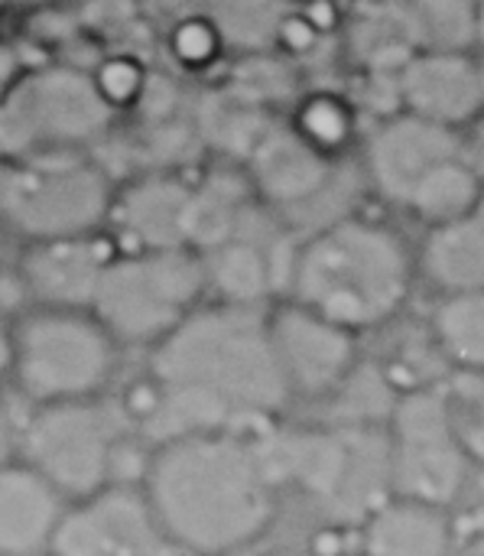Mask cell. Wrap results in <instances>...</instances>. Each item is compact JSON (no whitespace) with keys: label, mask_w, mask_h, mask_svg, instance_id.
<instances>
[{"label":"cell","mask_w":484,"mask_h":556,"mask_svg":"<svg viewBox=\"0 0 484 556\" xmlns=\"http://www.w3.org/2000/svg\"><path fill=\"white\" fill-rule=\"evenodd\" d=\"M462 134L410 111L391 114L368 140L365 166L371 186L391 202L407 208L410 192L443 163L462 156Z\"/></svg>","instance_id":"7c38bea8"},{"label":"cell","mask_w":484,"mask_h":556,"mask_svg":"<svg viewBox=\"0 0 484 556\" xmlns=\"http://www.w3.org/2000/svg\"><path fill=\"white\" fill-rule=\"evenodd\" d=\"M114 251L98 235L33 241L20 264V287L36 306L91 309L94 290Z\"/></svg>","instance_id":"5bb4252c"},{"label":"cell","mask_w":484,"mask_h":556,"mask_svg":"<svg viewBox=\"0 0 484 556\" xmlns=\"http://www.w3.org/2000/svg\"><path fill=\"white\" fill-rule=\"evenodd\" d=\"M114 104L75 65H42L13 78L0 98V153L10 160L72 153L107 134Z\"/></svg>","instance_id":"8992f818"},{"label":"cell","mask_w":484,"mask_h":556,"mask_svg":"<svg viewBox=\"0 0 484 556\" xmlns=\"http://www.w3.org/2000/svg\"><path fill=\"white\" fill-rule=\"evenodd\" d=\"M111 199L107 173L72 153L16 160L0 173V218L29 241L94 235Z\"/></svg>","instance_id":"52a82bcc"},{"label":"cell","mask_w":484,"mask_h":556,"mask_svg":"<svg viewBox=\"0 0 484 556\" xmlns=\"http://www.w3.org/2000/svg\"><path fill=\"white\" fill-rule=\"evenodd\" d=\"M479 85H482V98H484V59H479Z\"/></svg>","instance_id":"8d00e7d4"},{"label":"cell","mask_w":484,"mask_h":556,"mask_svg":"<svg viewBox=\"0 0 484 556\" xmlns=\"http://www.w3.org/2000/svg\"><path fill=\"white\" fill-rule=\"evenodd\" d=\"M244 160L251 189L273 208L313 205L332 186V156L303 140L293 124H270Z\"/></svg>","instance_id":"9a60e30c"},{"label":"cell","mask_w":484,"mask_h":556,"mask_svg":"<svg viewBox=\"0 0 484 556\" xmlns=\"http://www.w3.org/2000/svg\"><path fill=\"white\" fill-rule=\"evenodd\" d=\"M479 417L484 420V378H482V391H479Z\"/></svg>","instance_id":"d590c367"},{"label":"cell","mask_w":484,"mask_h":556,"mask_svg":"<svg viewBox=\"0 0 484 556\" xmlns=\"http://www.w3.org/2000/svg\"><path fill=\"white\" fill-rule=\"evenodd\" d=\"M150 424L166 433L231 430L234 420L273 417L290 391L257 306H195L166 339L153 345Z\"/></svg>","instance_id":"6da1fadb"},{"label":"cell","mask_w":484,"mask_h":556,"mask_svg":"<svg viewBox=\"0 0 484 556\" xmlns=\"http://www.w3.org/2000/svg\"><path fill=\"white\" fill-rule=\"evenodd\" d=\"M186 182L173 176H147L111 199L107 222L130 244V251L153 248H189L186 244Z\"/></svg>","instance_id":"e0dca14e"},{"label":"cell","mask_w":484,"mask_h":556,"mask_svg":"<svg viewBox=\"0 0 484 556\" xmlns=\"http://www.w3.org/2000/svg\"><path fill=\"white\" fill-rule=\"evenodd\" d=\"M482 179L469 166L466 153L436 166L407 199V212H413L426 225H443L456 222L475 212L479 195H482Z\"/></svg>","instance_id":"d4e9b609"},{"label":"cell","mask_w":484,"mask_h":556,"mask_svg":"<svg viewBox=\"0 0 484 556\" xmlns=\"http://www.w3.org/2000/svg\"><path fill=\"white\" fill-rule=\"evenodd\" d=\"M160 547L163 534L143 492L111 482L65 505L49 556H156Z\"/></svg>","instance_id":"8fae6325"},{"label":"cell","mask_w":484,"mask_h":556,"mask_svg":"<svg viewBox=\"0 0 484 556\" xmlns=\"http://www.w3.org/2000/svg\"><path fill=\"white\" fill-rule=\"evenodd\" d=\"M413 287V257L400 235L368 218L322 225L290 261L293 303L322 319L368 332L391 323Z\"/></svg>","instance_id":"3957f363"},{"label":"cell","mask_w":484,"mask_h":556,"mask_svg":"<svg viewBox=\"0 0 484 556\" xmlns=\"http://www.w3.org/2000/svg\"><path fill=\"white\" fill-rule=\"evenodd\" d=\"M117 371V339L91 309L36 306L10 326V378L33 407L98 401Z\"/></svg>","instance_id":"277c9868"},{"label":"cell","mask_w":484,"mask_h":556,"mask_svg":"<svg viewBox=\"0 0 484 556\" xmlns=\"http://www.w3.org/2000/svg\"><path fill=\"white\" fill-rule=\"evenodd\" d=\"M267 336L290 397L335 394L358 368L355 332L293 300L267 313Z\"/></svg>","instance_id":"30bf717a"},{"label":"cell","mask_w":484,"mask_h":556,"mask_svg":"<svg viewBox=\"0 0 484 556\" xmlns=\"http://www.w3.org/2000/svg\"><path fill=\"white\" fill-rule=\"evenodd\" d=\"M387 466L394 495L440 508L459 498L469 476V450L440 391L417 388L394 401Z\"/></svg>","instance_id":"9c48e42d"},{"label":"cell","mask_w":484,"mask_h":556,"mask_svg":"<svg viewBox=\"0 0 484 556\" xmlns=\"http://www.w3.org/2000/svg\"><path fill=\"white\" fill-rule=\"evenodd\" d=\"M205 267L192 248L114 254L101 274L91 313L117 345H156L202 300Z\"/></svg>","instance_id":"5b68a950"},{"label":"cell","mask_w":484,"mask_h":556,"mask_svg":"<svg viewBox=\"0 0 484 556\" xmlns=\"http://www.w3.org/2000/svg\"><path fill=\"white\" fill-rule=\"evenodd\" d=\"M251 182L234 173H212L205 182L189 189L186 205V244L192 251H208L241 231L247 215Z\"/></svg>","instance_id":"7402d4cb"},{"label":"cell","mask_w":484,"mask_h":556,"mask_svg":"<svg viewBox=\"0 0 484 556\" xmlns=\"http://www.w3.org/2000/svg\"><path fill=\"white\" fill-rule=\"evenodd\" d=\"M10 375V326L0 316V381Z\"/></svg>","instance_id":"d6a6232c"},{"label":"cell","mask_w":484,"mask_h":556,"mask_svg":"<svg viewBox=\"0 0 484 556\" xmlns=\"http://www.w3.org/2000/svg\"><path fill=\"white\" fill-rule=\"evenodd\" d=\"M293 130L309 140L319 153L335 156L348 147L355 134V111L342 94L332 91H313L296 104Z\"/></svg>","instance_id":"83f0119b"},{"label":"cell","mask_w":484,"mask_h":556,"mask_svg":"<svg viewBox=\"0 0 484 556\" xmlns=\"http://www.w3.org/2000/svg\"><path fill=\"white\" fill-rule=\"evenodd\" d=\"M160 534L195 556L251 547L273 521V482L257 446L234 430L163 437L143 469Z\"/></svg>","instance_id":"7a4b0ae2"},{"label":"cell","mask_w":484,"mask_h":556,"mask_svg":"<svg viewBox=\"0 0 484 556\" xmlns=\"http://www.w3.org/2000/svg\"><path fill=\"white\" fill-rule=\"evenodd\" d=\"M221 36L215 29L212 20H186L179 23V29L173 33V52L186 62V65H205L218 55Z\"/></svg>","instance_id":"f1b7e54d"},{"label":"cell","mask_w":484,"mask_h":556,"mask_svg":"<svg viewBox=\"0 0 484 556\" xmlns=\"http://www.w3.org/2000/svg\"><path fill=\"white\" fill-rule=\"evenodd\" d=\"M475 46L484 49V0H479L475 7Z\"/></svg>","instance_id":"836d02e7"},{"label":"cell","mask_w":484,"mask_h":556,"mask_svg":"<svg viewBox=\"0 0 484 556\" xmlns=\"http://www.w3.org/2000/svg\"><path fill=\"white\" fill-rule=\"evenodd\" d=\"M404 111L443 127H469L484 108L479 59L456 49H420L397 72Z\"/></svg>","instance_id":"4fadbf2b"},{"label":"cell","mask_w":484,"mask_h":556,"mask_svg":"<svg viewBox=\"0 0 484 556\" xmlns=\"http://www.w3.org/2000/svg\"><path fill=\"white\" fill-rule=\"evenodd\" d=\"M433 339L456 368L484 375V290L446 296L433 316Z\"/></svg>","instance_id":"484cf974"},{"label":"cell","mask_w":484,"mask_h":556,"mask_svg":"<svg viewBox=\"0 0 484 556\" xmlns=\"http://www.w3.org/2000/svg\"><path fill=\"white\" fill-rule=\"evenodd\" d=\"M361 544L365 556H446L453 528L446 508L394 495L368 511Z\"/></svg>","instance_id":"ffe728a7"},{"label":"cell","mask_w":484,"mask_h":556,"mask_svg":"<svg viewBox=\"0 0 484 556\" xmlns=\"http://www.w3.org/2000/svg\"><path fill=\"white\" fill-rule=\"evenodd\" d=\"M65 498L23 459L0 469V556L49 554Z\"/></svg>","instance_id":"2e32d148"},{"label":"cell","mask_w":484,"mask_h":556,"mask_svg":"<svg viewBox=\"0 0 484 556\" xmlns=\"http://www.w3.org/2000/svg\"><path fill=\"white\" fill-rule=\"evenodd\" d=\"M20 72H16V62H13V52L7 49V46H0V98L7 94V88L13 85V78H16Z\"/></svg>","instance_id":"1f68e13d"},{"label":"cell","mask_w":484,"mask_h":556,"mask_svg":"<svg viewBox=\"0 0 484 556\" xmlns=\"http://www.w3.org/2000/svg\"><path fill=\"white\" fill-rule=\"evenodd\" d=\"M345 46L368 75H394L410 55L426 49L410 0H361L348 16Z\"/></svg>","instance_id":"d6986e66"},{"label":"cell","mask_w":484,"mask_h":556,"mask_svg":"<svg viewBox=\"0 0 484 556\" xmlns=\"http://www.w3.org/2000/svg\"><path fill=\"white\" fill-rule=\"evenodd\" d=\"M290 0H212V23L225 46L260 52L277 42Z\"/></svg>","instance_id":"4316f807"},{"label":"cell","mask_w":484,"mask_h":556,"mask_svg":"<svg viewBox=\"0 0 484 556\" xmlns=\"http://www.w3.org/2000/svg\"><path fill=\"white\" fill-rule=\"evenodd\" d=\"M3 3H10V0H0V7H3Z\"/></svg>","instance_id":"f35d334b"},{"label":"cell","mask_w":484,"mask_h":556,"mask_svg":"<svg viewBox=\"0 0 484 556\" xmlns=\"http://www.w3.org/2000/svg\"><path fill=\"white\" fill-rule=\"evenodd\" d=\"M270 124L267 108L234 85L208 91L195 111V134L231 156H247Z\"/></svg>","instance_id":"603a6c76"},{"label":"cell","mask_w":484,"mask_h":556,"mask_svg":"<svg viewBox=\"0 0 484 556\" xmlns=\"http://www.w3.org/2000/svg\"><path fill=\"white\" fill-rule=\"evenodd\" d=\"M221 556H257V554H251V547H244V551H231V554H221Z\"/></svg>","instance_id":"74e56055"},{"label":"cell","mask_w":484,"mask_h":556,"mask_svg":"<svg viewBox=\"0 0 484 556\" xmlns=\"http://www.w3.org/2000/svg\"><path fill=\"white\" fill-rule=\"evenodd\" d=\"M257 453L273 485L277 479H293L300 489L319 498H335L339 492L348 489L355 453L348 440L339 433H319V430L283 433L267 446H257Z\"/></svg>","instance_id":"ac0fdd59"},{"label":"cell","mask_w":484,"mask_h":556,"mask_svg":"<svg viewBox=\"0 0 484 556\" xmlns=\"http://www.w3.org/2000/svg\"><path fill=\"white\" fill-rule=\"evenodd\" d=\"M202 267L205 287H212L221 303L234 306H257L273 283V264L257 244L241 235L202 251Z\"/></svg>","instance_id":"cb8c5ba5"},{"label":"cell","mask_w":484,"mask_h":556,"mask_svg":"<svg viewBox=\"0 0 484 556\" xmlns=\"http://www.w3.org/2000/svg\"><path fill=\"white\" fill-rule=\"evenodd\" d=\"M16 450H20V430L13 427L10 410L0 404V469L16 459Z\"/></svg>","instance_id":"4dcf8cb0"},{"label":"cell","mask_w":484,"mask_h":556,"mask_svg":"<svg viewBox=\"0 0 484 556\" xmlns=\"http://www.w3.org/2000/svg\"><path fill=\"white\" fill-rule=\"evenodd\" d=\"M475 215L484 218V186H482V195H479V205H475Z\"/></svg>","instance_id":"e575fe53"},{"label":"cell","mask_w":484,"mask_h":556,"mask_svg":"<svg viewBox=\"0 0 484 556\" xmlns=\"http://www.w3.org/2000/svg\"><path fill=\"white\" fill-rule=\"evenodd\" d=\"M420 270L443 296L484 290V218L472 212L456 222L430 225L420 248Z\"/></svg>","instance_id":"44dd1931"},{"label":"cell","mask_w":484,"mask_h":556,"mask_svg":"<svg viewBox=\"0 0 484 556\" xmlns=\"http://www.w3.org/2000/svg\"><path fill=\"white\" fill-rule=\"evenodd\" d=\"M20 453L65 502H78L114 482L120 430L101 401L46 404L20 430Z\"/></svg>","instance_id":"ba28073f"},{"label":"cell","mask_w":484,"mask_h":556,"mask_svg":"<svg viewBox=\"0 0 484 556\" xmlns=\"http://www.w3.org/2000/svg\"><path fill=\"white\" fill-rule=\"evenodd\" d=\"M462 150H466L469 166L479 173V179L484 182V108L479 111V117L469 124V130H466V137H462Z\"/></svg>","instance_id":"f546056e"}]
</instances>
